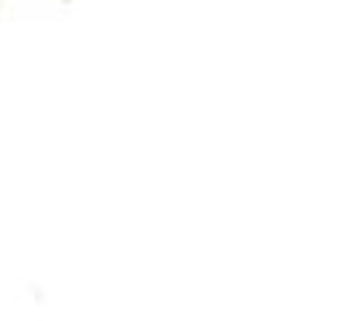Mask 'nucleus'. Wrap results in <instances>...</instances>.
<instances>
[]
</instances>
